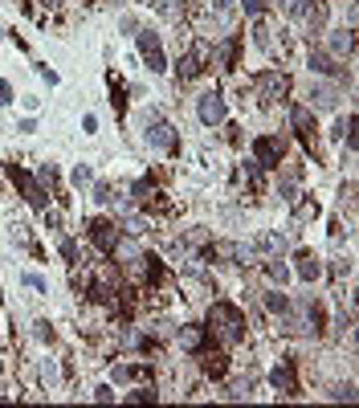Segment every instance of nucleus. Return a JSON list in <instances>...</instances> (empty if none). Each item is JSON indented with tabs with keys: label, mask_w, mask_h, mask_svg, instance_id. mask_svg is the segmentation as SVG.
Segmentation results:
<instances>
[{
	"label": "nucleus",
	"mask_w": 359,
	"mask_h": 408,
	"mask_svg": "<svg viewBox=\"0 0 359 408\" xmlns=\"http://www.w3.org/2000/svg\"><path fill=\"white\" fill-rule=\"evenodd\" d=\"M208 335H213L221 347H237V343H245V315H241L233 302L217 298V302L208 307Z\"/></svg>",
	"instance_id": "f257e3e1"
},
{
	"label": "nucleus",
	"mask_w": 359,
	"mask_h": 408,
	"mask_svg": "<svg viewBox=\"0 0 359 408\" xmlns=\"http://www.w3.org/2000/svg\"><path fill=\"white\" fill-rule=\"evenodd\" d=\"M143 135H147V147H155V151H176V127L159 110L143 115Z\"/></svg>",
	"instance_id": "f03ea898"
},
{
	"label": "nucleus",
	"mask_w": 359,
	"mask_h": 408,
	"mask_svg": "<svg viewBox=\"0 0 359 408\" xmlns=\"http://www.w3.org/2000/svg\"><path fill=\"white\" fill-rule=\"evenodd\" d=\"M290 17L298 21V29H302L307 37H318V33H327V17H331V8H327L322 0H302Z\"/></svg>",
	"instance_id": "7ed1b4c3"
},
{
	"label": "nucleus",
	"mask_w": 359,
	"mask_h": 408,
	"mask_svg": "<svg viewBox=\"0 0 359 408\" xmlns=\"http://www.w3.org/2000/svg\"><path fill=\"white\" fill-rule=\"evenodd\" d=\"M196 115H200L204 127H221L224 119H229V102H224V94L221 90H204L200 94V102H196Z\"/></svg>",
	"instance_id": "20e7f679"
},
{
	"label": "nucleus",
	"mask_w": 359,
	"mask_h": 408,
	"mask_svg": "<svg viewBox=\"0 0 359 408\" xmlns=\"http://www.w3.org/2000/svg\"><path fill=\"white\" fill-rule=\"evenodd\" d=\"M282 155H286V139H278V135H258L253 139V164H258L262 172L278 168Z\"/></svg>",
	"instance_id": "39448f33"
},
{
	"label": "nucleus",
	"mask_w": 359,
	"mask_h": 408,
	"mask_svg": "<svg viewBox=\"0 0 359 408\" xmlns=\"http://www.w3.org/2000/svg\"><path fill=\"white\" fill-rule=\"evenodd\" d=\"M139 53H143V61H147L151 74H164V70H168V57H164V46H159V33L143 29V33H139Z\"/></svg>",
	"instance_id": "423d86ee"
},
{
	"label": "nucleus",
	"mask_w": 359,
	"mask_h": 408,
	"mask_svg": "<svg viewBox=\"0 0 359 408\" xmlns=\"http://www.w3.org/2000/svg\"><path fill=\"white\" fill-rule=\"evenodd\" d=\"M176 343H180V351H188V356H204V347H208V327L184 322L176 331Z\"/></svg>",
	"instance_id": "0eeeda50"
},
{
	"label": "nucleus",
	"mask_w": 359,
	"mask_h": 408,
	"mask_svg": "<svg viewBox=\"0 0 359 408\" xmlns=\"http://www.w3.org/2000/svg\"><path fill=\"white\" fill-rule=\"evenodd\" d=\"M343 98V86L339 78H327V82H314L311 86V110H335Z\"/></svg>",
	"instance_id": "6e6552de"
},
{
	"label": "nucleus",
	"mask_w": 359,
	"mask_h": 408,
	"mask_svg": "<svg viewBox=\"0 0 359 408\" xmlns=\"http://www.w3.org/2000/svg\"><path fill=\"white\" fill-rule=\"evenodd\" d=\"M327 53H331L335 61L351 57V53H356V29H351V25H347V29H331V33H327Z\"/></svg>",
	"instance_id": "1a4fd4ad"
},
{
	"label": "nucleus",
	"mask_w": 359,
	"mask_h": 408,
	"mask_svg": "<svg viewBox=\"0 0 359 408\" xmlns=\"http://www.w3.org/2000/svg\"><path fill=\"white\" fill-rule=\"evenodd\" d=\"M119 221H106V217H98V221H90V241H94V249H102V253H110V245L119 241Z\"/></svg>",
	"instance_id": "9d476101"
},
{
	"label": "nucleus",
	"mask_w": 359,
	"mask_h": 408,
	"mask_svg": "<svg viewBox=\"0 0 359 408\" xmlns=\"http://www.w3.org/2000/svg\"><path fill=\"white\" fill-rule=\"evenodd\" d=\"M258 90H262V98H286L290 94V78L282 70H266V74H258Z\"/></svg>",
	"instance_id": "9b49d317"
},
{
	"label": "nucleus",
	"mask_w": 359,
	"mask_h": 408,
	"mask_svg": "<svg viewBox=\"0 0 359 408\" xmlns=\"http://www.w3.org/2000/svg\"><path fill=\"white\" fill-rule=\"evenodd\" d=\"M269 384H273L282 396H298V376H294V363L282 360L273 371H269Z\"/></svg>",
	"instance_id": "f8f14e48"
},
{
	"label": "nucleus",
	"mask_w": 359,
	"mask_h": 408,
	"mask_svg": "<svg viewBox=\"0 0 359 408\" xmlns=\"http://www.w3.org/2000/svg\"><path fill=\"white\" fill-rule=\"evenodd\" d=\"M290 127H294V135L302 139V143H311L314 139V110L311 106H290Z\"/></svg>",
	"instance_id": "ddd939ff"
},
{
	"label": "nucleus",
	"mask_w": 359,
	"mask_h": 408,
	"mask_svg": "<svg viewBox=\"0 0 359 408\" xmlns=\"http://www.w3.org/2000/svg\"><path fill=\"white\" fill-rule=\"evenodd\" d=\"M200 70H204V46H192L184 57H180V82L200 78Z\"/></svg>",
	"instance_id": "4468645a"
},
{
	"label": "nucleus",
	"mask_w": 359,
	"mask_h": 408,
	"mask_svg": "<svg viewBox=\"0 0 359 408\" xmlns=\"http://www.w3.org/2000/svg\"><path fill=\"white\" fill-rule=\"evenodd\" d=\"M253 249H258L262 258H282V253L290 249V241H286L282 233H262V237L253 241Z\"/></svg>",
	"instance_id": "2eb2a0df"
},
{
	"label": "nucleus",
	"mask_w": 359,
	"mask_h": 408,
	"mask_svg": "<svg viewBox=\"0 0 359 408\" xmlns=\"http://www.w3.org/2000/svg\"><path fill=\"white\" fill-rule=\"evenodd\" d=\"M110 258H115V262H119V266H135V262H139V258H143V249H139V245H135L131 237H123V233H119V241H115V245H110Z\"/></svg>",
	"instance_id": "dca6fc26"
},
{
	"label": "nucleus",
	"mask_w": 359,
	"mask_h": 408,
	"mask_svg": "<svg viewBox=\"0 0 359 408\" xmlns=\"http://www.w3.org/2000/svg\"><path fill=\"white\" fill-rule=\"evenodd\" d=\"M294 262H298L294 270H298V278H302V282H314V278H322V262H318V253L302 249V253H298Z\"/></svg>",
	"instance_id": "f3484780"
},
{
	"label": "nucleus",
	"mask_w": 359,
	"mask_h": 408,
	"mask_svg": "<svg viewBox=\"0 0 359 408\" xmlns=\"http://www.w3.org/2000/svg\"><path fill=\"white\" fill-rule=\"evenodd\" d=\"M311 70L322 78H339V61L327 53V49H311Z\"/></svg>",
	"instance_id": "a211bd4d"
},
{
	"label": "nucleus",
	"mask_w": 359,
	"mask_h": 408,
	"mask_svg": "<svg viewBox=\"0 0 359 408\" xmlns=\"http://www.w3.org/2000/svg\"><path fill=\"white\" fill-rule=\"evenodd\" d=\"M208 8H213L217 25L229 33V29H233V21H237V0H208Z\"/></svg>",
	"instance_id": "6ab92c4d"
},
{
	"label": "nucleus",
	"mask_w": 359,
	"mask_h": 408,
	"mask_svg": "<svg viewBox=\"0 0 359 408\" xmlns=\"http://www.w3.org/2000/svg\"><path fill=\"white\" fill-rule=\"evenodd\" d=\"M143 376H147V371H143L139 363H115V367H110V380H115V384H135V380H143Z\"/></svg>",
	"instance_id": "aec40b11"
},
{
	"label": "nucleus",
	"mask_w": 359,
	"mask_h": 408,
	"mask_svg": "<svg viewBox=\"0 0 359 408\" xmlns=\"http://www.w3.org/2000/svg\"><path fill=\"white\" fill-rule=\"evenodd\" d=\"M237 49H241L237 33H224V41L217 46V57H221V66H224V70H233V66H237Z\"/></svg>",
	"instance_id": "412c9836"
},
{
	"label": "nucleus",
	"mask_w": 359,
	"mask_h": 408,
	"mask_svg": "<svg viewBox=\"0 0 359 408\" xmlns=\"http://www.w3.org/2000/svg\"><path fill=\"white\" fill-rule=\"evenodd\" d=\"M253 46L262 49V53H273V29H269L266 21H258V25H253Z\"/></svg>",
	"instance_id": "4be33fe9"
},
{
	"label": "nucleus",
	"mask_w": 359,
	"mask_h": 408,
	"mask_svg": "<svg viewBox=\"0 0 359 408\" xmlns=\"http://www.w3.org/2000/svg\"><path fill=\"white\" fill-rule=\"evenodd\" d=\"M204 371H208L213 380H221L224 371H229V356H224V351H217V356H208V360H204Z\"/></svg>",
	"instance_id": "5701e85b"
},
{
	"label": "nucleus",
	"mask_w": 359,
	"mask_h": 408,
	"mask_svg": "<svg viewBox=\"0 0 359 408\" xmlns=\"http://www.w3.org/2000/svg\"><path fill=\"white\" fill-rule=\"evenodd\" d=\"M266 273H269V282H278V286H286V282H290V270H286L278 258H266Z\"/></svg>",
	"instance_id": "b1692460"
},
{
	"label": "nucleus",
	"mask_w": 359,
	"mask_h": 408,
	"mask_svg": "<svg viewBox=\"0 0 359 408\" xmlns=\"http://www.w3.org/2000/svg\"><path fill=\"white\" fill-rule=\"evenodd\" d=\"M290 208H294V217H298V221H314V217H318V204H314V200H302V196H298Z\"/></svg>",
	"instance_id": "393cba45"
},
{
	"label": "nucleus",
	"mask_w": 359,
	"mask_h": 408,
	"mask_svg": "<svg viewBox=\"0 0 359 408\" xmlns=\"http://www.w3.org/2000/svg\"><path fill=\"white\" fill-rule=\"evenodd\" d=\"M266 4H269V0H237V8H241L245 17H253V21H262V17H266Z\"/></svg>",
	"instance_id": "a878e982"
},
{
	"label": "nucleus",
	"mask_w": 359,
	"mask_h": 408,
	"mask_svg": "<svg viewBox=\"0 0 359 408\" xmlns=\"http://www.w3.org/2000/svg\"><path fill=\"white\" fill-rule=\"evenodd\" d=\"M155 8H159L168 21H180V17H184V0H155Z\"/></svg>",
	"instance_id": "bb28decb"
},
{
	"label": "nucleus",
	"mask_w": 359,
	"mask_h": 408,
	"mask_svg": "<svg viewBox=\"0 0 359 408\" xmlns=\"http://www.w3.org/2000/svg\"><path fill=\"white\" fill-rule=\"evenodd\" d=\"M57 380H61L57 363H53V360H45V363H41V384H45V388H57Z\"/></svg>",
	"instance_id": "cd10ccee"
},
{
	"label": "nucleus",
	"mask_w": 359,
	"mask_h": 408,
	"mask_svg": "<svg viewBox=\"0 0 359 408\" xmlns=\"http://www.w3.org/2000/svg\"><path fill=\"white\" fill-rule=\"evenodd\" d=\"M266 307H269V311H273V315H282V311L290 307V298H286L282 290H269V294H266Z\"/></svg>",
	"instance_id": "c85d7f7f"
},
{
	"label": "nucleus",
	"mask_w": 359,
	"mask_h": 408,
	"mask_svg": "<svg viewBox=\"0 0 359 408\" xmlns=\"http://www.w3.org/2000/svg\"><path fill=\"white\" fill-rule=\"evenodd\" d=\"M37 184H41V188H53V184H57V168H53V164H41V168H37Z\"/></svg>",
	"instance_id": "c756f323"
},
{
	"label": "nucleus",
	"mask_w": 359,
	"mask_h": 408,
	"mask_svg": "<svg viewBox=\"0 0 359 408\" xmlns=\"http://www.w3.org/2000/svg\"><path fill=\"white\" fill-rule=\"evenodd\" d=\"M127 400H135V405H143V400H159V392H155V388H135Z\"/></svg>",
	"instance_id": "7c9ffc66"
},
{
	"label": "nucleus",
	"mask_w": 359,
	"mask_h": 408,
	"mask_svg": "<svg viewBox=\"0 0 359 408\" xmlns=\"http://www.w3.org/2000/svg\"><path fill=\"white\" fill-rule=\"evenodd\" d=\"M241 396H249V380H237V384H229V400H241Z\"/></svg>",
	"instance_id": "2f4dec72"
},
{
	"label": "nucleus",
	"mask_w": 359,
	"mask_h": 408,
	"mask_svg": "<svg viewBox=\"0 0 359 408\" xmlns=\"http://www.w3.org/2000/svg\"><path fill=\"white\" fill-rule=\"evenodd\" d=\"M90 180H94V172H90L86 164H78V168H74V184H78V188H86Z\"/></svg>",
	"instance_id": "473e14b6"
},
{
	"label": "nucleus",
	"mask_w": 359,
	"mask_h": 408,
	"mask_svg": "<svg viewBox=\"0 0 359 408\" xmlns=\"http://www.w3.org/2000/svg\"><path fill=\"white\" fill-rule=\"evenodd\" d=\"M94 200L110 204V200H115V188H110V184H98V188H94Z\"/></svg>",
	"instance_id": "72a5a7b5"
},
{
	"label": "nucleus",
	"mask_w": 359,
	"mask_h": 408,
	"mask_svg": "<svg viewBox=\"0 0 359 408\" xmlns=\"http://www.w3.org/2000/svg\"><path fill=\"white\" fill-rule=\"evenodd\" d=\"M61 258H66V262H78V245H74L70 237H61Z\"/></svg>",
	"instance_id": "f704fd0d"
},
{
	"label": "nucleus",
	"mask_w": 359,
	"mask_h": 408,
	"mask_svg": "<svg viewBox=\"0 0 359 408\" xmlns=\"http://www.w3.org/2000/svg\"><path fill=\"white\" fill-rule=\"evenodd\" d=\"M45 225L53 229V233H61V213L57 208H45Z\"/></svg>",
	"instance_id": "c9c22d12"
},
{
	"label": "nucleus",
	"mask_w": 359,
	"mask_h": 408,
	"mask_svg": "<svg viewBox=\"0 0 359 408\" xmlns=\"http://www.w3.org/2000/svg\"><path fill=\"white\" fill-rule=\"evenodd\" d=\"M25 286H33V290L49 294V286H45V278H41V273H25Z\"/></svg>",
	"instance_id": "e433bc0d"
},
{
	"label": "nucleus",
	"mask_w": 359,
	"mask_h": 408,
	"mask_svg": "<svg viewBox=\"0 0 359 408\" xmlns=\"http://www.w3.org/2000/svg\"><path fill=\"white\" fill-rule=\"evenodd\" d=\"M94 400H115V388H110V384H102V388H94Z\"/></svg>",
	"instance_id": "4c0bfd02"
},
{
	"label": "nucleus",
	"mask_w": 359,
	"mask_h": 408,
	"mask_svg": "<svg viewBox=\"0 0 359 408\" xmlns=\"http://www.w3.org/2000/svg\"><path fill=\"white\" fill-rule=\"evenodd\" d=\"M331 396H335V400H356V388H351V384H347V388H335V392H331Z\"/></svg>",
	"instance_id": "58836bf2"
},
{
	"label": "nucleus",
	"mask_w": 359,
	"mask_h": 408,
	"mask_svg": "<svg viewBox=\"0 0 359 408\" xmlns=\"http://www.w3.org/2000/svg\"><path fill=\"white\" fill-rule=\"evenodd\" d=\"M8 102H12V86H8V82H0V106H8Z\"/></svg>",
	"instance_id": "ea45409f"
},
{
	"label": "nucleus",
	"mask_w": 359,
	"mask_h": 408,
	"mask_svg": "<svg viewBox=\"0 0 359 408\" xmlns=\"http://www.w3.org/2000/svg\"><path fill=\"white\" fill-rule=\"evenodd\" d=\"M37 339H53V327H49L45 318H41V322H37Z\"/></svg>",
	"instance_id": "a19ab883"
},
{
	"label": "nucleus",
	"mask_w": 359,
	"mask_h": 408,
	"mask_svg": "<svg viewBox=\"0 0 359 408\" xmlns=\"http://www.w3.org/2000/svg\"><path fill=\"white\" fill-rule=\"evenodd\" d=\"M45 8H61V0H41Z\"/></svg>",
	"instance_id": "79ce46f5"
},
{
	"label": "nucleus",
	"mask_w": 359,
	"mask_h": 408,
	"mask_svg": "<svg viewBox=\"0 0 359 408\" xmlns=\"http://www.w3.org/2000/svg\"><path fill=\"white\" fill-rule=\"evenodd\" d=\"M139 4H155V0H139Z\"/></svg>",
	"instance_id": "37998d69"
}]
</instances>
